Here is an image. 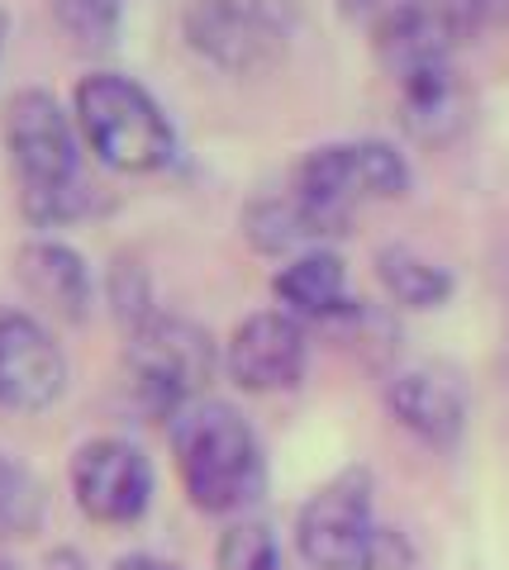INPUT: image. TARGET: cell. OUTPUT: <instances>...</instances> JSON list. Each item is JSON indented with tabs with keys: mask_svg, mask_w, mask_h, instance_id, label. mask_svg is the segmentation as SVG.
<instances>
[{
	"mask_svg": "<svg viewBox=\"0 0 509 570\" xmlns=\"http://www.w3.org/2000/svg\"><path fill=\"white\" fill-rule=\"evenodd\" d=\"M6 148L20 176V209L33 228L72 224L91 209V186L81 176L77 119L39 86L14 91L6 105Z\"/></svg>",
	"mask_w": 509,
	"mask_h": 570,
	"instance_id": "6da1fadb",
	"label": "cell"
},
{
	"mask_svg": "<svg viewBox=\"0 0 509 570\" xmlns=\"http://www.w3.org/2000/svg\"><path fill=\"white\" fill-rule=\"evenodd\" d=\"M186 499L200 513H238L262 494V448L248 419L224 400L186 404L167 428Z\"/></svg>",
	"mask_w": 509,
	"mask_h": 570,
	"instance_id": "7a4b0ae2",
	"label": "cell"
},
{
	"mask_svg": "<svg viewBox=\"0 0 509 570\" xmlns=\"http://www.w3.org/2000/svg\"><path fill=\"white\" fill-rule=\"evenodd\" d=\"M72 119H77V134L86 138V148L115 171L148 176V171H163L177 157L172 119L125 71H91V77H81L72 96Z\"/></svg>",
	"mask_w": 509,
	"mask_h": 570,
	"instance_id": "3957f363",
	"label": "cell"
},
{
	"mask_svg": "<svg viewBox=\"0 0 509 570\" xmlns=\"http://www.w3.org/2000/svg\"><path fill=\"white\" fill-rule=\"evenodd\" d=\"M295 542L314 570H400L410 561L405 542L376 523L366 471H343L314 490L295 519Z\"/></svg>",
	"mask_w": 509,
	"mask_h": 570,
	"instance_id": "277c9868",
	"label": "cell"
},
{
	"mask_svg": "<svg viewBox=\"0 0 509 570\" xmlns=\"http://www.w3.org/2000/svg\"><path fill=\"white\" fill-rule=\"evenodd\" d=\"M291 190L320 214L333 234H348L362 200H400L410 190V163L405 153L381 138L324 142V148L305 153Z\"/></svg>",
	"mask_w": 509,
	"mask_h": 570,
	"instance_id": "5b68a950",
	"label": "cell"
},
{
	"mask_svg": "<svg viewBox=\"0 0 509 570\" xmlns=\"http://www.w3.org/2000/svg\"><path fill=\"white\" fill-rule=\"evenodd\" d=\"M215 376V337L177 314H148L129 343V390L138 409L177 419Z\"/></svg>",
	"mask_w": 509,
	"mask_h": 570,
	"instance_id": "8992f818",
	"label": "cell"
},
{
	"mask_svg": "<svg viewBox=\"0 0 509 570\" xmlns=\"http://www.w3.org/2000/svg\"><path fill=\"white\" fill-rule=\"evenodd\" d=\"M182 29L205 62L234 77H257L286 58L291 10L286 0H196Z\"/></svg>",
	"mask_w": 509,
	"mask_h": 570,
	"instance_id": "52a82bcc",
	"label": "cell"
},
{
	"mask_svg": "<svg viewBox=\"0 0 509 570\" xmlns=\"http://www.w3.org/2000/svg\"><path fill=\"white\" fill-rule=\"evenodd\" d=\"M72 494L86 519L125 528L148 513L153 466L129 438H91L72 456Z\"/></svg>",
	"mask_w": 509,
	"mask_h": 570,
	"instance_id": "ba28073f",
	"label": "cell"
},
{
	"mask_svg": "<svg viewBox=\"0 0 509 570\" xmlns=\"http://www.w3.org/2000/svg\"><path fill=\"white\" fill-rule=\"evenodd\" d=\"M67 390V356L39 318L0 309V409L39 414Z\"/></svg>",
	"mask_w": 509,
	"mask_h": 570,
	"instance_id": "9c48e42d",
	"label": "cell"
},
{
	"mask_svg": "<svg viewBox=\"0 0 509 570\" xmlns=\"http://www.w3.org/2000/svg\"><path fill=\"white\" fill-rule=\"evenodd\" d=\"M305 356L310 343L301 318L286 309H257L234 328L224 366H229V381L248 395H276L305 376Z\"/></svg>",
	"mask_w": 509,
	"mask_h": 570,
	"instance_id": "30bf717a",
	"label": "cell"
},
{
	"mask_svg": "<svg viewBox=\"0 0 509 570\" xmlns=\"http://www.w3.org/2000/svg\"><path fill=\"white\" fill-rule=\"evenodd\" d=\"M385 404L429 448H458L467 428V381L448 362H419L385 385Z\"/></svg>",
	"mask_w": 509,
	"mask_h": 570,
	"instance_id": "8fae6325",
	"label": "cell"
},
{
	"mask_svg": "<svg viewBox=\"0 0 509 570\" xmlns=\"http://www.w3.org/2000/svg\"><path fill=\"white\" fill-rule=\"evenodd\" d=\"M14 281H20L25 295L39 309H48L52 318L81 324V318L91 314V299H96L91 266H86L77 247H67L58 238H29L20 253H14Z\"/></svg>",
	"mask_w": 509,
	"mask_h": 570,
	"instance_id": "7c38bea8",
	"label": "cell"
},
{
	"mask_svg": "<svg viewBox=\"0 0 509 570\" xmlns=\"http://www.w3.org/2000/svg\"><path fill=\"white\" fill-rule=\"evenodd\" d=\"M400 81V124L414 142H452L471 119V91L452 62L405 71Z\"/></svg>",
	"mask_w": 509,
	"mask_h": 570,
	"instance_id": "4fadbf2b",
	"label": "cell"
},
{
	"mask_svg": "<svg viewBox=\"0 0 509 570\" xmlns=\"http://www.w3.org/2000/svg\"><path fill=\"white\" fill-rule=\"evenodd\" d=\"M376 39V58L391 67V77L405 71L433 67V62H452V52L467 39V24L452 20L448 10L429 6V0H410L405 10H395L385 24L372 29Z\"/></svg>",
	"mask_w": 509,
	"mask_h": 570,
	"instance_id": "5bb4252c",
	"label": "cell"
},
{
	"mask_svg": "<svg viewBox=\"0 0 509 570\" xmlns=\"http://www.w3.org/2000/svg\"><path fill=\"white\" fill-rule=\"evenodd\" d=\"M243 238H248L253 253H262V257H286V253L301 257L314 243L339 238V234H333L301 195L286 190V195H257V200L243 209Z\"/></svg>",
	"mask_w": 509,
	"mask_h": 570,
	"instance_id": "9a60e30c",
	"label": "cell"
},
{
	"mask_svg": "<svg viewBox=\"0 0 509 570\" xmlns=\"http://www.w3.org/2000/svg\"><path fill=\"white\" fill-rule=\"evenodd\" d=\"M276 299L295 318H339L348 309V266L329 247L291 257L276 272Z\"/></svg>",
	"mask_w": 509,
	"mask_h": 570,
	"instance_id": "2e32d148",
	"label": "cell"
},
{
	"mask_svg": "<svg viewBox=\"0 0 509 570\" xmlns=\"http://www.w3.org/2000/svg\"><path fill=\"white\" fill-rule=\"evenodd\" d=\"M376 276L385 285V295L405 309H438L452 295V276L443 272V266L419 257L414 247H400V243L376 253Z\"/></svg>",
	"mask_w": 509,
	"mask_h": 570,
	"instance_id": "e0dca14e",
	"label": "cell"
},
{
	"mask_svg": "<svg viewBox=\"0 0 509 570\" xmlns=\"http://www.w3.org/2000/svg\"><path fill=\"white\" fill-rule=\"evenodd\" d=\"M58 29L86 52H100L119 39L125 24V0H48Z\"/></svg>",
	"mask_w": 509,
	"mask_h": 570,
	"instance_id": "ac0fdd59",
	"label": "cell"
},
{
	"mask_svg": "<svg viewBox=\"0 0 509 570\" xmlns=\"http://www.w3.org/2000/svg\"><path fill=\"white\" fill-rule=\"evenodd\" d=\"M43 519V485L33 480V471L25 461H14L0 448V532L10 538H25Z\"/></svg>",
	"mask_w": 509,
	"mask_h": 570,
	"instance_id": "d6986e66",
	"label": "cell"
},
{
	"mask_svg": "<svg viewBox=\"0 0 509 570\" xmlns=\"http://www.w3.org/2000/svg\"><path fill=\"white\" fill-rule=\"evenodd\" d=\"M215 570H281V547L276 532L257 519H238L219 538Z\"/></svg>",
	"mask_w": 509,
	"mask_h": 570,
	"instance_id": "ffe728a7",
	"label": "cell"
},
{
	"mask_svg": "<svg viewBox=\"0 0 509 570\" xmlns=\"http://www.w3.org/2000/svg\"><path fill=\"white\" fill-rule=\"evenodd\" d=\"M410 0H343V10L353 14V20H362L366 29H376V24H385L395 10H405Z\"/></svg>",
	"mask_w": 509,
	"mask_h": 570,
	"instance_id": "44dd1931",
	"label": "cell"
},
{
	"mask_svg": "<svg viewBox=\"0 0 509 570\" xmlns=\"http://www.w3.org/2000/svg\"><path fill=\"white\" fill-rule=\"evenodd\" d=\"M115 570H177L172 561H157V557H125Z\"/></svg>",
	"mask_w": 509,
	"mask_h": 570,
	"instance_id": "7402d4cb",
	"label": "cell"
},
{
	"mask_svg": "<svg viewBox=\"0 0 509 570\" xmlns=\"http://www.w3.org/2000/svg\"><path fill=\"white\" fill-rule=\"evenodd\" d=\"M6 29H10V20H6V14H0V52H6Z\"/></svg>",
	"mask_w": 509,
	"mask_h": 570,
	"instance_id": "603a6c76",
	"label": "cell"
}]
</instances>
